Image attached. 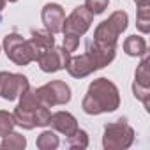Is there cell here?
I'll return each mask as SVG.
<instances>
[{
	"label": "cell",
	"mask_w": 150,
	"mask_h": 150,
	"mask_svg": "<svg viewBox=\"0 0 150 150\" xmlns=\"http://www.w3.org/2000/svg\"><path fill=\"white\" fill-rule=\"evenodd\" d=\"M120 106V94L113 81L108 78H97L88 85V90L81 101V108L87 115L111 113Z\"/></svg>",
	"instance_id": "1"
},
{
	"label": "cell",
	"mask_w": 150,
	"mask_h": 150,
	"mask_svg": "<svg viewBox=\"0 0 150 150\" xmlns=\"http://www.w3.org/2000/svg\"><path fill=\"white\" fill-rule=\"evenodd\" d=\"M134 143V129L127 118H118L104 125L103 146L106 150H125Z\"/></svg>",
	"instance_id": "2"
},
{
	"label": "cell",
	"mask_w": 150,
	"mask_h": 150,
	"mask_svg": "<svg viewBox=\"0 0 150 150\" xmlns=\"http://www.w3.org/2000/svg\"><path fill=\"white\" fill-rule=\"evenodd\" d=\"M129 25V16L125 11H115L108 20L101 21L96 30H94V41L103 42V44H110V46H117L118 37L122 35V32H125Z\"/></svg>",
	"instance_id": "3"
},
{
	"label": "cell",
	"mask_w": 150,
	"mask_h": 150,
	"mask_svg": "<svg viewBox=\"0 0 150 150\" xmlns=\"http://www.w3.org/2000/svg\"><path fill=\"white\" fill-rule=\"evenodd\" d=\"M4 51L7 55V58L11 62H14L16 65H28L30 62H34V57H32V51H30V44H28V39H23V35L13 32V34H7L4 37Z\"/></svg>",
	"instance_id": "4"
},
{
	"label": "cell",
	"mask_w": 150,
	"mask_h": 150,
	"mask_svg": "<svg viewBox=\"0 0 150 150\" xmlns=\"http://www.w3.org/2000/svg\"><path fill=\"white\" fill-rule=\"evenodd\" d=\"M35 94L39 97V101L46 106H64L71 101V88L65 81L55 80L50 81L39 88H35Z\"/></svg>",
	"instance_id": "5"
},
{
	"label": "cell",
	"mask_w": 150,
	"mask_h": 150,
	"mask_svg": "<svg viewBox=\"0 0 150 150\" xmlns=\"http://www.w3.org/2000/svg\"><path fill=\"white\" fill-rule=\"evenodd\" d=\"M28 87H30V83H28V78L25 76V74L0 71V97L2 99L14 101Z\"/></svg>",
	"instance_id": "6"
},
{
	"label": "cell",
	"mask_w": 150,
	"mask_h": 150,
	"mask_svg": "<svg viewBox=\"0 0 150 150\" xmlns=\"http://www.w3.org/2000/svg\"><path fill=\"white\" fill-rule=\"evenodd\" d=\"M92 21H94V14L85 6H78L65 18L64 27H62V34H71V35L81 37L88 32V28L92 27Z\"/></svg>",
	"instance_id": "7"
},
{
	"label": "cell",
	"mask_w": 150,
	"mask_h": 150,
	"mask_svg": "<svg viewBox=\"0 0 150 150\" xmlns=\"http://www.w3.org/2000/svg\"><path fill=\"white\" fill-rule=\"evenodd\" d=\"M69 58H71V53L64 46H53L37 60V64H39L41 71H44V72H57V71H62L67 67Z\"/></svg>",
	"instance_id": "8"
},
{
	"label": "cell",
	"mask_w": 150,
	"mask_h": 150,
	"mask_svg": "<svg viewBox=\"0 0 150 150\" xmlns=\"http://www.w3.org/2000/svg\"><path fill=\"white\" fill-rule=\"evenodd\" d=\"M65 69H67V72L71 74L72 78H78V80L87 78V76H90L92 72L99 71L97 64L94 62V58L87 51L81 53V55H76V57H71Z\"/></svg>",
	"instance_id": "9"
},
{
	"label": "cell",
	"mask_w": 150,
	"mask_h": 150,
	"mask_svg": "<svg viewBox=\"0 0 150 150\" xmlns=\"http://www.w3.org/2000/svg\"><path fill=\"white\" fill-rule=\"evenodd\" d=\"M41 20L44 23V28L50 32V34H60L62 32V27H64V21H65V11L62 9V6L58 4H46L41 11Z\"/></svg>",
	"instance_id": "10"
},
{
	"label": "cell",
	"mask_w": 150,
	"mask_h": 150,
	"mask_svg": "<svg viewBox=\"0 0 150 150\" xmlns=\"http://www.w3.org/2000/svg\"><path fill=\"white\" fill-rule=\"evenodd\" d=\"M85 51L94 58V62L97 64L99 69L110 65L113 60H115V55H117V46H110V44H103V42H97L94 39L87 41V46H85Z\"/></svg>",
	"instance_id": "11"
},
{
	"label": "cell",
	"mask_w": 150,
	"mask_h": 150,
	"mask_svg": "<svg viewBox=\"0 0 150 150\" xmlns=\"http://www.w3.org/2000/svg\"><path fill=\"white\" fill-rule=\"evenodd\" d=\"M28 44H30L34 62H37L50 48L55 46V37L48 30H32V37L28 39Z\"/></svg>",
	"instance_id": "12"
},
{
	"label": "cell",
	"mask_w": 150,
	"mask_h": 150,
	"mask_svg": "<svg viewBox=\"0 0 150 150\" xmlns=\"http://www.w3.org/2000/svg\"><path fill=\"white\" fill-rule=\"evenodd\" d=\"M48 125H51L53 131H58L64 136H71L74 131L78 129V120L69 111H57V113H53L50 117Z\"/></svg>",
	"instance_id": "13"
},
{
	"label": "cell",
	"mask_w": 150,
	"mask_h": 150,
	"mask_svg": "<svg viewBox=\"0 0 150 150\" xmlns=\"http://www.w3.org/2000/svg\"><path fill=\"white\" fill-rule=\"evenodd\" d=\"M138 14H136V27L141 34L150 32V0H134Z\"/></svg>",
	"instance_id": "14"
},
{
	"label": "cell",
	"mask_w": 150,
	"mask_h": 150,
	"mask_svg": "<svg viewBox=\"0 0 150 150\" xmlns=\"http://www.w3.org/2000/svg\"><path fill=\"white\" fill-rule=\"evenodd\" d=\"M124 51L129 57H143L146 53V41L141 35H129L124 41Z\"/></svg>",
	"instance_id": "15"
},
{
	"label": "cell",
	"mask_w": 150,
	"mask_h": 150,
	"mask_svg": "<svg viewBox=\"0 0 150 150\" xmlns=\"http://www.w3.org/2000/svg\"><path fill=\"white\" fill-rule=\"evenodd\" d=\"M34 115H35V111L25 110V108H20V106H16V110H14V113H13L16 125H20V127H23V129H27V131H30V129L35 127V118H34Z\"/></svg>",
	"instance_id": "16"
},
{
	"label": "cell",
	"mask_w": 150,
	"mask_h": 150,
	"mask_svg": "<svg viewBox=\"0 0 150 150\" xmlns=\"http://www.w3.org/2000/svg\"><path fill=\"white\" fill-rule=\"evenodd\" d=\"M148 64H150V58H148V51H146L141 57V62L134 72V81L143 85V87H150V65Z\"/></svg>",
	"instance_id": "17"
},
{
	"label": "cell",
	"mask_w": 150,
	"mask_h": 150,
	"mask_svg": "<svg viewBox=\"0 0 150 150\" xmlns=\"http://www.w3.org/2000/svg\"><path fill=\"white\" fill-rule=\"evenodd\" d=\"M27 146V138L20 132H9L2 138L0 148L4 150H23Z\"/></svg>",
	"instance_id": "18"
},
{
	"label": "cell",
	"mask_w": 150,
	"mask_h": 150,
	"mask_svg": "<svg viewBox=\"0 0 150 150\" xmlns=\"http://www.w3.org/2000/svg\"><path fill=\"white\" fill-rule=\"evenodd\" d=\"M35 145H37V148H41V150H55V148H58L60 139H58V136H57L53 131H42V132L37 136Z\"/></svg>",
	"instance_id": "19"
},
{
	"label": "cell",
	"mask_w": 150,
	"mask_h": 150,
	"mask_svg": "<svg viewBox=\"0 0 150 150\" xmlns=\"http://www.w3.org/2000/svg\"><path fill=\"white\" fill-rule=\"evenodd\" d=\"M67 146L74 150H85L88 146V132L78 127L71 136H67Z\"/></svg>",
	"instance_id": "20"
},
{
	"label": "cell",
	"mask_w": 150,
	"mask_h": 150,
	"mask_svg": "<svg viewBox=\"0 0 150 150\" xmlns=\"http://www.w3.org/2000/svg\"><path fill=\"white\" fill-rule=\"evenodd\" d=\"M16 122H14V117L13 113L6 111V110H0V138H4L6 134L13 132Z\"/></svg>",
	"instance_id": "21"
},
{
	"label": "cell",
	"mask_w": 150,
	"mask_h": 150,
	"mask_svg": "<svg viewBox=\"0 0 150 150\" xmlns=\"http://www.w3.org/2000/svg\"><path fill=\"white\" fill-rule=\"evenodd\" d=\"M132 94H134V97L138 101L143 103L145 110L150 111V87H143V85H139V83L134 81L132 83Z\"/></svg>",
	"instance_id": "22"
},
{
	"label": "cell",
	"mask_w": 150,
	"mask_h": 150,
	"mask_svg": "<svg viewBox=\"0 0 150 150\" xmlns=\"http://www.w3.org/2000/svg\"><path fill=\"white\" fill-rule=\"evenodd\" d=\"M50 117H51V111H50V106L46 104H41L37 110H35V127H46L48 122H50Z\"/></svg>",
	"instance_id": "23"
},
{
	"label": "cell",
	"mask_w": 150,
	"mask_h": 150,
	"mask_svg": "<svg viewBox=\"0 0 150 150\" xmlns=\"http://www.w3.org/2000/svg\"><path fill=\"white\" fill-rule=\"evenodd\" d=\"M110 0H85V7L96 16V14H103L108 9Z\"/></svg>",
	"instance_id": "24"
},
{
	"label": "cell",
	"mask_w": 150,
	"mask_h": 150,
	"mask_svg": "<svg viewBox=\"0 0 150 150\" xmlns=\"http://www.w3.org/2000/svg\"><path fill=\"white\" fill-rule=\"evenodd\" d=\"M80 46V37L78 35H71V34H64V48L72 53V51H76Z\"/></svg>",
	"instance_id": "25"
},
{
	"label": "cell",
	"mask_w": 150,
	"mask_h": 150,
	"mask_svg": "<svg viewBox=\"0 0 150 150\" xmlns=\"http://www.w3.org/2000/svg\"><path fill=\"white\" fill-rule=\"evenodd\" d=\"M4 7H6V0H0V13L4 11Z\"/></svg>",
	"instance_id": "26"
},
{
	"label": "cell",
	"mask_w": 150,
	"mask_h": 150,
	"mask_svg": "<svg viewBox=\"0 0 150 150\" xmlns=\"http://www.w3.org/2000/svg\"><path fill=\"white\" fill-rule=\"evenodd\" d=\"M6 2H18V0H6Z\"/></svg>",
	"instance_id": "27"
}]
</instances>
